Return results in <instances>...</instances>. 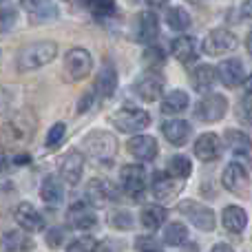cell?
Returning a JSON list of instances; mask_svg holds the SVG:
<instances>
[{"label": "cell", "mask_w": 252, "mask_h": 252, "mask_svg": "<svg viewBox=\"0 0 252 252\" xmlns=\"http://www.w3.org/2000/svg\"><path fill=\"white\" fill-rule=\"evenodd\" d=\"M120 182H122L124 192L130 199H142L144 190H146V170H144V166L126 164L120 170Z\"/></svg>", "instance_id": "cell-7"}, {"label": "cell", "mask_w": 252, "mask_h": 252, "mask_svg": "<svg viewBox=\"0 0 252 252\" xmlns=\"http://www.w3.org/2000/svg\"><path fill=\"white\" fill-rule=\"evenodd\" d=\"M221 139L217 137L215 133H204L197 137L195 142V155L199 157L201 161H215L219 159V155H221Z\"/></svg>", "instance_id": "cell-20"}, {"label": "cell", "mask_w": 252, "mask_h": 252, "mask_svg": "<svg viewBox=\"0 0 252 252\" xmlns=\"http://www.w3.org/2000/svg\"><path fill=\"white\" fill-rule=\"evenodd\" d=\"M13 217H16L18 226H20L22 230H27V232H38V230H42V226H44L42 215H40L31 204H27V201L18 204Z\"/></svg>", "instance_id": "cell-21"}, {"label": "cell", "mask_w": 252, "mask_h": 252, "mask_svg": "<svg viewBox=\"0 0 252 252\" xmlns=\"http://www.w3.org/2000/svg\"><path fill=\"white\" fill-rule=\"evenodd\" d=\"M221 223L228 232L232 235H241L248 226V213L241 206H226L221 213Z\"/></svg>", "instance_id": "cell-22"}, {"label": "cell", "mask_w": 252, "mask_h": 252, "mask_svg": "<svg viewBox=\"0 0 252 252\" xmlns=\"http://www.w3.org/2000/svg\"><path fill=\"white\" fill-rule=\"evenodd\" d=\"M82 173H84V155L78 151H71L62 157L60 161V177L64 184L69 186H75V184L82 179Z\"/></svg>", "instance_id": "cell-14"}, {"label": "cell", "mask_w": 252, "mask_h": 252, "mask_svg": "<svg viewBox=\"0 0 252 252\" xmlns=\"http://www.w3.org/2000/svg\"><path fill=\"white\" fill-rule=\"evenodd\" d=\"M161 133L173 146H184L190 137V124L186 120H168L161 126Z\"/></svg>", "instance_id": "cell-23"}, {"label": "cell", "mask_w": 252, "mask_h": 252, "mask_svg": "<svg viewBox=\"0 0 252 252\" xmlns=\"http://www.w3.org/2000/svg\"><path fill=\"white\" fill-rule=\"evenodd\" d=\"M159 35V20L153 11H142L135 20V40L142 44H153Z\"/></svg>", "instance_id": "cell-13"}, {"label": "cell", "mask_w": 252, "mask_h": 252, "mask_svg": "<svg viewBox=\"0 0 252 252\" xmlns=\"http://www.w3.org/2000/svg\"><path fill=\"white\" fill-rule=\"evenodd\" d=\"M66 250H71V252H89V250H97V244L91 239V237H80V239H75L73 244L66 246Z\"/></svg>", "instance_id": "cell-40"}, {"label": "cell", "mask_w": 252, "mask_h": 252, "mask_svg": "<svg viewBox=\"0 0 252 252\" xmlns=\"http://www.w3.org/2000/svg\"><path fill=\"white\" fill-rule=\"evenodd\" d=\"M139 221H142V226L146 228V230H157V228L164 226L166 221V208H161V206H144L142 213H139Z\"/></svg>", "instance_id": "cell-30"}, {"label": "cell", "mask_w": 252, "mask_h": 252, "mask_svg": "<svg viewBox=\"0 0 252 252\" xmlns=\"http://www.w3.org/2000/svg\"><path fill=\"white\" fill-rule=\"evenodd\" d=\"M22 7L29 11V16L33 22L51 20V18H56V13H58L51 0H22Z\"/></svg>", "instance_id": "cell-26"}, {"label": "cell", "mask_w": 252, "mask_h": 252, "mask_svg": "<svg viewBox=\"0 0 252 252\" xmlns=\"http://www.w3.org/2000/svg\"><path fill=\"white\" fill-rule=\"evenodd\" d=\"M237 44H239V40H237V35L232 33V31L215 29V31H210V33L206 35L204 51L208 53V56H226V53L235 51Z\"/></svg>", "instance_id": "cell-11"}, {"label": "cell", "mask_w": 252, "mask_h": 252, "mask_svg": "<svg viewBox=\"0 0 252 252\" xmlns=\"http://www.w3.org/2000/svg\"><path fill=\"white\" fill-rule=\"evenodd\" d=\"M33 133H35V115L31 111H18L0 128V146L4 151L20 153L33 139Z\"/></svg>", "instance_id": "cell-1"}, {"label": "cell", "mask_w": 252, "mask_h": 252, "mask_svg": "<svg viewBox=\"0 0 252 252\" xmlns=\"http://www.w3.org/2000/svg\"><path fill=\"white\" fill-rule=\"evenodd\" d=\"M142 58L148 69H159V66L164 64V51H161L159 47H148Z\"/></svg>", "instance_id": "cell-38"}, {"label": "cell", "mask_w": 252, "mask_h": 252, "mask_svg": "<svg viewBox=\"0 0 252 252\" xmlns=\"http://www.w3.org/2000/svg\"><path fill=\"white\" fill-rule=\"evenodd\" d=\"M16 25V11L13 9H0V31H9Z\"/></svg>", "instance_id": "cell-42"}, {"label": "cell", "mask_w": 252, "mask_h": 252, "mask_svg": "<svg viewBox=\"0 0 252 252\" xmlns=\"http://www.w3.org/2000/svg\"><path fill=\"white\" fill-rule=\"evenodd\" d=\"M135 248L137 250H161V244L155 241V237H137V239H135Z\"/></svg>", "instance_id": "cell-43"}, {"label": "cell", "mask_w": 252, "mask_h": 252, "mask_svg": "<svg viewBox=\"0 0 252 252\" xmlns=\"http://www.w3.org/2000/svg\"><path fill=\"white\" fill-rule=\"evenodd\" d=\"M170 53H173L175 60H179L182 64H190L197 60L199 56V49H197V40L192 35H179L170 42Z\"/></svg>", "instance_id": "cell-19"}, {"label": "cell", "mask_w": 252, "mask_h": 252, "mask_svg": "<svg viewBox=\"0 0 252 252\" xmlns=\"http://www.w3.org/2000/svg\"><path fill=\"white\" fill-rule=\"evenodd\" d=\"M58 56V44L53 40H40V42H31L18 51L16 64L18 71H33L40 66L49 64L53 58Z\"/></svg>", "instance_id": "cell-2"}, {"label": "cell", "mask_w": 252, "mask_h": 252, "mask_svg": "<svg viewBox=\"0 0 252 252\" xmlns=\"http://www.w3.org/2000/svg\"><path fill=\"white\" fill-rule=\"evenodd\" d=\"M128 153L139 161H151L157 157L159 153V146H157V139L151 137V135H135V137L128 139L126 144Z\"/></svg>", "instance_id": "cell-15"}, {"label": "cell", "mask_w": 252, "mask_h": 252, "mask_svg": "<svg viewBox=\"0 0 252 252\" xmlns=\"http://www.w3.org/2000/svg\"><path fill=\"white\" fill-rule=\"evenodd\" d=\"M9 166V157H4V155H0V170H4Z\"/></svg>", "instance_id": "cell-49"}, {"label": "cell", "mask_w": 252, "mask_h": 252, "mask_svg": "<svg viewBox=\"0 0 252 252\" xmlns=\"http://www.w3.org/2000/svg\"><path fill=\"white\" fill-rule=\"evenodd\" d=\"M13 93H16V89H11V87H2L0 89V115H4L9 109H11V104H13Z\"/></svg>", "instance_id": "cell-41"}, {"label": "cell", "mask_w": 252, "mask_h": 252, "mask_svg": "<svg viewBox=\"0 0 252 252\" xmlns=\"http://www.w3.org/2000/svg\"><path fill=\"white\" fill-rule=\"evenodd\" d=\"M246 49H248V53H252V31L248 33V38H246Z\"/></svg>", "instance_id": "cell-50"}, {"label": "cell", "mask_w": 252, "mask_h": 252, "mask_svg": "<svg viewBox=\"0 0 252 252\" xmlns=\"http://www.w3.org/2000/svg\"><path fill=\"white\" fill-rule=\"evenodd\" d=\"M91 104H93V93L91 91L82 93V97H80V102H78V113H87Z\"/></svg>", "instance_id": "cell-45"}, {"label": "cell", "mask_w": 252, "mask_h": 252, "mask_svg": "<svg viewBox=\"0 0 252 252\" xmlns=\"http://www.w3.org/2000/svg\"><path fill=\"white\" fill-rule=\"evenodd\" d=\"M223 144H226V148H230L232 153H237V155H248L252 148L250 135L244 133V130H237V128H228L226 133H223Z\"/></svg>", "instance_id": "cell-27"}, {"label": "cell", "mask_w": 252, "mask_h": 252, "mask_svg": "<svg viewBox=\"0 0 252 252\" xmlns=\"http://www.w3.org/2000/svg\"><path fill=\"white\" fill-rule=\"evenodd\" d=\"M84 197H87V201L93 208H102V206H106L115 197V190L104 179H91L87 184V188H84Z\"/></svg>", "instance_id": "cell-17"}, {"label": "cell", "mask_w": 252, "mask_h": 252, "mask_svg": "<svg viewBox=\"0 0 252 252\" xmlns=\"http://www.w3.org/2000/svg\"><path fill=\"white\" fill-rule=\"evenodd\" d=\"M215 250H232V246H228V244H217V246H215Z\"/></svg>", "instance_id": "cell-51"}, {"label": "cell", "mask_w": 252, "mask_h": 252, "mask_svg": "<svg viewBox=\"0 0 252 252\" xmlns=\"http://www.w3.org/2000/svg\"><path fill=\"white\" fill-rule=\"evenodd\" d=\"M82 148L91 159L97 161H111L118 153V139L109 130H91L82 139Z\"/></svg>", "instance_id": "cell-3"}, {"label": "cell", "mask_w": 252, "mask_h": 252, "mask_svg": "<svg viewBox=\"0 0 252 252\" xmlns=\"http://www.w3.org/2000/svg\"><path fill=\"white\" fill-rule=\"evenodd\" d=\"M82 4L97 18H109L115 13V0H82Z\"/></svg>", "instance_id": "cell-35"}, {"label": "cell", "mask_w": 252, "mask_h": 252, "mask_svg": "<svg viewBox=\"0 0 252 252\" xmlns=\"http://www.w3.org/2000/svg\"><path fill=\"white\" fill-rule=\"evenodd\" d=\"M0 250H7V252L33 250V241H29L22 232H4L2 239H0Z\"/></svg>", "instance_id": "cell-31"}, {"label": "cell", "mask_w": 252, "mask_h": 252, "mask_svg": "<svg viewBox=\"0 0 252 252\" xmlns=\"http://www.w3.org/2000/svg\"><path fill=\"white\" fill-rule=\"evenodd\" d=\"M244 87H246V93H252V75L244 80Z\"/></svg>", "instance_id": "cell-48"}, {"label": "cell", "mask_w": 252, "mask_h": 252, "mask_svg": "<svg viewBox=\"0 0 252 252\" xmlns=\"http://www.w3.org/2000/svg\"><path fill=\"white\" fill-rule=\"evenodd\" d=\"M237 120H239L244 126L252 128V93L244 95L239 102H237Z\"/></svg>", "instance_id": "cell-36"}, {"label": "cell", "mask_w": 252, "mask_h": 252, "mask_svg": "<svg viewBox=\"0 0 252 252\" xmlns=\"http://www.w3.org/2000/svg\"><path fill=\"white\" fill-rule=\"evenodd\" d=\"M161 91H164V78L159 73H146L135 84V93L144 102H155L161 95Z\"/></svg>", "instance_id": "cell-18"}, {"label": "cell", "mask_w": 252, "mask_h": 252, "mask_svg": "<svg viewBox=\"0 0 252 252\" xmlns=\"http://www.w3.org/2000/svg\"><path fill=\"white\" fill-rule=\"evenodd\" d=\"M118 89V73L111 64H104L100 71H97V78H95V93L102 97V100H109L111 95L115 93Z\"/></svg>", "instance_id": "cell-24"}, {"label": "cell", "mask_w": 252, "mask_h": 252, "mask_svg": "<svg viewBox=\"0 0 252 252\" xmlns=\"http://www.w3.org/2000/svg\"><path fill=\"white\" fill-rule=\"evenodd\" d=\"M166 170H168L173 177L186 179V177H190V173H192V164H190V159H188L186 155H173L168 159Z\"/></svg>", "instance_id": "cell-34"}, {"label": "cell", "mask_w": 252, "mask_h": 252, "mask_svg": "<svg viewBox=\"0 0 252 252\" xmlns=\"http://www.w3.org/2000/svg\"><path fill=\"white\" fill-rule=\"evenodd\" d=\"M221 184L228 192L237 197H250L252 195V182L250 175L239 161H230L221 175Z\"/></svg>", "instance_id": "cell-5"}, {"label": "cell", "mask_w": 252, "mask_h": 252, "mask_svg": "<svg viewBox=\"0 0 252 252\" xmlns=\"http://www.w3.org/2000/svg\"><path fill=\"white\" fill-rule=\"evenodd\" d=\"M241 11H244L246 18H252V0H246L244 7H241Z\"/></svg>", "instance_id": "cell-46"}, {"label": "cell", "mask_w": 252, "mask_h": 252, "mask_svg": "<svg viewBox=\"0 0 252 252\" xmlns=\"http://www.w3.org/2000/svg\"><path fill=\"white\" fill-rule=\"evenodd\" d=\"M64 133H66L64 122L53 124V126H51V130H49V135H47V148H56V146H60V142L64 139Z\"/></svg>", "instance_id": "cell-39"}, {"label": "cell", "mask_w": 252, "mask_h": 252, "mask_svg": "<svg viewBox=\"0 0 252 252\" xmlns=\"http://www.w3.org/2000/svg\"><path fill=\"white\" fill-rule=\"evenodd\" d=\"M0 2H2V0H0Z\"/></svg>", "instance_id": "cell-52"}, {"label": "cell", "mask_w": 252, "mask_h": 252, "mask_svg": "<svg viewBox=\"0 0 252 252\" xmlns=\"http://www.w3.org/2000/svg\"><path fill=\"white\" fill-rule=\"evenodd\" d=\"M153 195L157 201L161 204H170L173 199H177V195L182 192V179L173 177V175L166 170V173H155L153 175Z\"/></svg>", "instance_id": "cell-10"}, {"label": "cell", "mask_w": 252, "mask_h": 252, "mask_svg": "<svg viewBox=\"0 0 252 252\" xmlns=\"http://www.w3.org/2000/svg\"><path fill=\"white\" fill-rule=\"evenodd\" d=\"M188 239V228L179 221H173L164 228V244L166 246H184Z\"/></svg>", "instance_id": "cell-33"}, {"label": "cell", "mask_w": 252, "mask_h": 252, "mask_svg": "<svg viewBox=\"0 0 252 252\" xmlns=\"http://www.w3.org/2000/svg\"><path fill=\"white\" fill-rule=\"evenodd\" d=\"M111 228H118V230H130L133 228V215L128 210H115L111 215Z\"/></svg>", "instance_id": "cell-37"}, {"label": "cell", "mask_w": 252, "mask_h": 252, "mask_svg": "<svg viewBox=\"0 0 252 252\" xmlns=\"http://www.w3.org/2000/svg\"><path fill=\"white\" fill-rule=\"evenodd\" d=\"M166 22L173 31H186L190 27V13L184 7H170L166 11Z\"/></svg>", "instance_id": "cell-32"}, {"label": "cell", "mask_w": 252, "mask_h": 252, "mask_svg": "<svg viewBox=\"0 0 252 252\" xmlns=\"http://www.w3.org/2000/svg\"><path fill=\"white\" fill-rule=\"evenodd\" d=\"M93 69V58L87 49L75 47L64 56V75L69 82H80V80L89 78Z\"/></svg>", "instance_id": "cell-6"}, {"label": "cell", "mask_w": 252, "mask_h": 252, "mask_svg": "<svg viewBox=\"0 0 252 252\" xmlns=\"http://www.w3.org/2000/svg\"><path fill=\"white\" fill-rule=\"evenodd\" d=\"M215 82H217V69H213L210 64L195 66V71L190 73V84L197 93H208Z\"/></svg>", "instance_id": "cell-25"}, {"label": "cell", "mask_w": 252, "mask_h": 252, "mask_svg": "<svg viewBox=\"0 0 252 252\" xmlns=\"http://www.w3.org/2000/svg\"><path fill=\"white\" fill-rule=\"evenodd\" d=\"M168 0H146L148 7H161V4H166Z\"/></svg>", "instance_id": "cell-47"}, {"label": "cell", "mask_w": 252, "mask_h": 252, "mask_svg": "<svg viewBox=\"0 0 252 252\" xmlns=\"http://www.w3.org/2000/svg\"><path fill=\"white\" fill-rule=\"evenodd\" d=\"M179 213L186 215V217L190 219L192 226L204 230V232L215 230V226H217V219H215L213 208L199 204V201H182V204H179Z\"/></svg>", "instance_id": "cell-8"}, {"label": "cell", "mask_w": 252, "mask_h": 252, "mask_svg": "<svg viewBox=\"0 0 252 252\" xmlns=\"http://www.w3.org/2000/svg\"><path fill=\"white\" fill-rule=\"evenodd\" d=\"M66 221L75 230H91V228L97 226L95 210L89 201H78V204L71 206L69 213H66Z\"/></svg>", "instance_id": "cell-12"}, {"label": "cell", "mask_w": 252, "mask_h": 252, "mask_svg": "<svg viewBox=\"0 0 252 252\" xmlns=\"http://www.w3.org/2000/svg\"><path fill=\"white\" fill-rule=\"evenodd\" d=\"M188 104H190V100H188L186 91H182V89H175V91H170L168 95L164 97V102H161V113L177 115V113H182V111H186Z\"/></svg>", "instance_id": "cell-29"}, {"label": "cell", "mask_w": 252, "mask_h": 252, "mask_svg": "<svg viewBox=\"0 0 252 252\" xmlns=\"http://www.w3.org/2000/svg\"><path fill=\"white\" fill-rule=\"evenodd\" d=\"M62 241H64V230H62V228H53V230H49L47 244L51 246V248H60Z\"/></svg>", "instance_id": "cell-44"}, {"label": "cell", "mask_w": 252, "mask_h": 252, "mask_svg": "<svg viewBox=\"0 0 252 252\" xmlns=\"http://www.w3.org/2000/svg\"><path fill=\"white\" fill-rule=\"evenodd\" d=\"M40 197H42V201H47L49 206L62 204V199H64V188H62V184H60V177H56V175L44 177L42 186H40Z\"/></svg>", "instance_id": "cell-28"}, {"label": "cell", "mask_w": 252, "mask_h": 252, "mask_svg": "<svg viewBox=\"0 0 252 252\" xmlns=\"http://www.w3.org/2000/svg\"><path fill=\"white\" fill-rule=\"evenodd\" d=\"M217 78L226 84L228 89H237L239 84H244L246 80V69L244 62L232 58V60H223L221 64L217 66Z\"/></svg>", "instance_id": "cell-16"}, {"label": "cell", "mask_w": 252, "mask_h": 252, "mask_svg": "<svg viewBox=\"0 0 252 252\" xmlns=\"http://www.w3.org/2000/svg\"><path fill=\"white\" fill-rule=\"evenodd\" d=\"M226 111H228V100H226V95H219V93H210V95H206L204 100L197 104L195 113H197V120H201V122L215 124V122H219V120L226 115Z\"/></svg>", "instance_id": "cell-9"}, {"label": "cell", "mask_w": 252, "mask_h": 252, "mask_svg": "<svg viewBox=\"0 0 252 252\" xmlns=\"http://www.w3.org/2000/svg\"><path fill=\"white\" fill-rule=\"evenodd\" d=\"M111 122L120 133H137V130H144L151 124V115L144 109H137V106H124V109L115 111L111 115Z\"/></svg>", "instance_id": "cell-4"}]
</instances>
